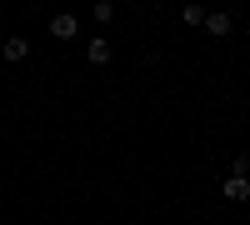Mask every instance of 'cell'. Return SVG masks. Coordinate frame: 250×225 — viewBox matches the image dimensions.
<instances>
[{
	"instance_id": "cell-1",
	"label": "cell",
	"mask_w": 250,
	"mask_h": 225,
	"mask_svg": "<svg viewBox=\"0 0 250 225\" xmlns=\"http://www.w3.org/2000/svg\"><path fill=\"white\" fill-rule=\"evenodd\" d=\"M230 25H235V20L225 15V10H205V30H210L215 40H225V35H230Z\"/></svg>"
},
{
	"instance_id": "cell-2",
	"label": "cell",
	"mask_w": 250,
	"mask_h": 225,
	"mask_svg": "<svg viewBox=\"0 0 250 225\" xmlns=\"http://www.w3.org/2000/svg\"><path fill=\"white\" fill-rule=\"evenodd\" d=\"M50 35H55V40H75V35H80V20H75V15H55V20H50Z\"/></svg>"
},
{
	"instance_id": "cell-3",
	"label": "cell",
	"mask_w": 250,
	"mask_h": 225,
	"mask_svg": "<svg viewBox=\"0 0 250 225\" xmlns=\"http://www.w3.org/2000/svg\"><path fill=\"white\" fill-rule=\"evenodd\" d=\"M0 55H5L10 65H15V60H25V55H30V40H25V35H10L5 45H0Z\"/></svg>"
},
{
	"instance_id": "cell-4",
	"label": "cell",
	"mask_w": 250,
	"mask_h": 225,
	"mask_svg": "<svg viewBox=\"0 0 250 225\" xmlns=\"http://www.w3.org/2000/svg\"><path fill=\"white\" fill-rule=\"evenodd\" d=\"M225 200H250V180L245 175H230V180H225Z\"/></svg>"
},
{
	"instance_id": "cell-5",
	"label": "cell",
	"mask_w": 250,
	"mask_h": 225,
	"mask_svg": "<svg viewBox=\"0 0 250 225\" xmlns=\"http://www.w3.org/2000/svg\"><path fill=\"white\" fill-rule=\"evenodd\" d=\"M85 55H90V65H105V60H110V40H90Z\"/></svg>"
},
{
	"instance_id": "cell-6",
	"label": "cell",
	"mask_w": 250,
	"mask_h": 225,
	"mask_svg": "<svg viewBox=\"0 0 250 225\" xmlns=\"http://www.w3.org/2000/svg\"><path fill=\"white\" fill-rule=\"evenodd\" d=\"M180 20H185V25H205V5H185Z\"/></svg>"
},
{
	"instance_id": "cell-7",
	"label": "cell",
	"mask_w": 250,
	"mask_h": 225,
	"mask_svg": "<svg viewBox=\"0 0 250 225\" xmlns=\"http://www.w3.org/2000/svg\"><path fill=\"white\" fill-rule=\"evenodd\" d=\"M95 20H100V25H105V20H115V5H110V0H100V5H95Z\"/></svg>"
}]
</instances>
